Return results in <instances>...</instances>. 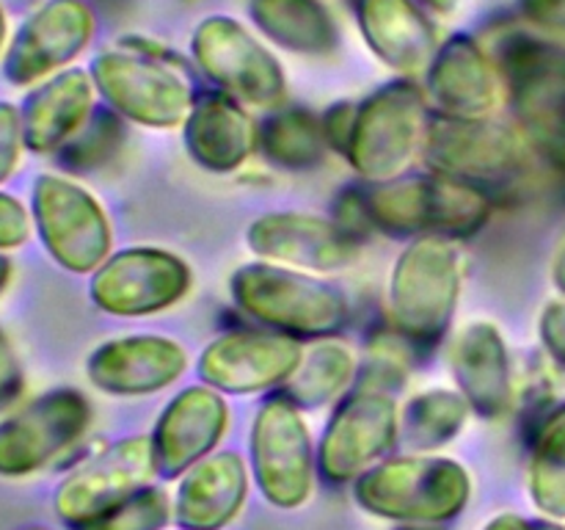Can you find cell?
Returning <instances> with one entry per match:
<instances>
[{
  "label": "cell",
  "mask_w": 565,
  "mask_h": 530,
  "mask_svg": "<svg viewBox=\"0 0 565 530\" xmlns=\"http://www.w3.org/2000/svg\"><path fill=\"white\" fill-rule=\"evenodd\" d=\"M469 495L467 469L439 456L390 458L353 480V497L364 511L408 524L447 522L467 508Z\"/></svg>",
  "instance_id": "cell-1"
},
{
  "label": "cell",
  "mask_w": 565,
  "mask_h": 530,
  "mask_svg": "<svg viewBox=\"0 0 565 530\" xmlns=\"http://www.w3.org/2000/svg\"><path fill=\"white\" fill-rule=\"evenodd\" d=\"M232 298L265 329L290 337H331L345 329L351 318L340 290L303 271L274 263L235 271Z\"/></svg>",
  "instance_id": "cell-2"
},
{
  "label": "cell",
  "mask_w": 565,
  "mask_h": 530,
  "mask_svg": "<svg viewBox=\"0 0 565 530\" xmlns=\"http://www.w3.org/2000/svg\"><path fill=\"white\" fill-rule=\"evenodd\" d=\"M373 224L392 235H441L458 241L486 226L491 202L475 182L447 174L401 177L367 193Z\"/></svg>",
  "instance_id": "cell-3"
},
{
  "label": "cell",
  "mask_w": 565,
  "mask_h": 530,
  "mask_svg": "<svg viewBox=\"0 0 565 530\" xmlns=\"http://www.w3.org/2000/svg\"><path fill=\"white\" fill-rule=\"evenodd\" d=\"M461 298V257L450 237L419 235L397 257L390 279V315L397 335L434 346Z\"/></svg>",
  "instance_id": "cell-4"
},
{
  "label": "cell",
  "mask_w": 565,
  "mask_h": 530,
  "mask_svg": "<svg viewBox=\"0 0 565 530\" xmlns=\"http://www.w3.org/2000/svg\"><path fill=\"white\" fill-rule=\"evenodd\" d=\"M425 97L414 83H386L353 110L345 144L348 163L359 177L384 186L401 180L423 152L428 114Z\"/></svg>",
  "instance_id": "cell-5"
},
{
  "label": "cell",
  "mask_w": 565,
  "mask_h": 530,
  "mask_svg": "<svg viewBox=\"0 0 565 530\" xmlns=\"http://www.w3.org/2000/svg\"><path fill=\"white\" fill-rule=\"evenodd\" d=\"M158 473L152 436H127L66 475L55 491V513L70 530H88L152 486Z\"/></svg>",
  "instance_id": "cell-6"
},
{
  "label": "cell",
  "mask_w": 565,
  "mask_h": 530,
  "mask_svg": "<svg viewBox=\"0 0 565 530\" xmlns=\"http://www.w3.org/2000/svg\"><path fill=\"white\" fill-rule=\"evenodd\" d=\"M33 219L47 252L72 274H92L110 254V221L103 204L66 177L33 182Z\"/></svg>",
  "instance_id": "cell-7"
},
{
  "label": "cell",
  "mask_w": 565,
  "mask_h": 530,
  "mask_svg": "<svg viewBox=\"0 0 565 530\" xmlns=\"http://www.w3.org/2000/svg\"><path fill=\"white\" fill-rule=\"evenodd\" d=\"M92 81L114 114L147 127H177L193 108L191 83L141 53L110 50L94 59Z\"/></svg>",
  "instance_id": "cell-8"
},
{
  "label": "cell",
  "mask_w": 565,
  "mask_h": 530,
  "mask_svg": "<svg viewBox=\"0 0 565 530\" xmlns=\"http://www.w3.org/2000/svg\"><path fill=\"white\" fill-rule=\"evenodd\" d=\"M252 467L265 500L276 508H298L312 497V439L290 398L276 395L259 406L252 425Z\"/></svg>",
  "instance_id": "cell-9"
},
{
  "label": "cell",
  "mask_w": 565,
  "mask_h": 530,
  "mask_svg": "<svg viewBox=\"0 0 565 530\" xmlns=\"http://www.w3.org/2000/svg\"><path fill=\"white\" fill-rule=\"evenodd\" d=\"M401 436V412L392 392L359 386L337 406L320 439L318 467L331 484H348L373 469Z\"/></svg>",
  "instance_id": "cell-10"
},
{
  "label": "cell",
  "mask_w": 565,
  "mask_h": 530,
  "mask_svg": "<svg viewBox=\"0 0 565 530\" xmlns=\"http://www.w3.org/2000/svg\"><path fill=\"white\" fill-rule=\"evenodd\" d=\"M193 59L237 103L276 108L287 94L279 61L232 17H207L193 31Z\"/></svg>",
  "instance_id": "cell-11"
},
{
  "label": "cell",
  "mask_w": 565,
  "mask_h": 530,
  "mask_svg": "<svg viewBox=\"0 0 565 530\" xmlns=\"http://www.w3.org/2000/svg\"><path fill=\"white\" fill-rule=\"evenodd\" d=\"M423 152L439 174L458 177L475 186L513 180L527 166L524 138L486 116L483 119L434 116L428 119Z\"/></svg>",
  "instance_id": "cell-12"
},
{
  "label": "cell",
  "mask_w": 565,
  "mask_h": 530,
  "mask_svg": "<svg viewBox=\"0 0 565 530\" xmlns=\"http://www.w3.org/2000/svg\"><path fill=\"white\" fill-rule=\"evenodd\" d=\"M92 423V406L75 390L36 398L0 423V475L22 478L39 473L66 447L75 445Z\"/></svg>",
  "instance_id": "cell-13"
},
{
  "label": "cell",
  "mask_w": 565,
  "mask_h": 530,
  "mask_svg": "<svg viewBox=\"0 0 565 530\" xmlns=\"http://www.w3.org/2000/svg\"><path fill=\"white\" fill-rule=\"evenodd\" d=\"M191 287L185 259L163 248H127L105 259L92 279V298L103 312L121 318L163 312Z\"/></svg>",
  "instance_id": "cell-14"
},
{
  "label": "cell",
  "mask_w": 565,
  "mask_h": 530,
  "mask_svg": "<svg viewBox=\"0 0 565 530\" xmlns=\"http://www.w3.org/2000/svg\"><path fill=\"white\" fill-rule=\"evenodd\" d=\"M497 70L524 132L563 125L565 44L530 33H513L502 42Z\"/></svg>",
  "instance_id": "cell-15"
},
{
  "label": "cell",
  "mask_w": 565,
  "mask_h": 530,
  "mask_svg": "<svg viewBox=\"0 0 565 530\" xmlns=\"http://www.w3.org/2000/svg\"><path fill=\"white\" fill-rule=\"evenodd\" d=\"M301 346L281 331H230L204 348L199 375L232 395H252L285 384L301 364Z\"/></svg>",
  "instance_id": "cell-16"
},
{
  "label": "cell",
  "mask_w": 565,
  "mask_h": 530,
  "mask_svg": "<svg viewBox=\"0 0 565 530\" xmlns=\"http://www.w3.org/2000/svg\"><path fill=\"white\" fill-rule=\"evenodd\" d=\"M248 248L263 263L285 265L303 274L342 271L356 257L359 243L337 226L334 219L312 213L259 215L246 232Z\"/></svg>",
  "instance_id": "cell-17"
},
{
  "label": "cell",
  "mask_w": 565,
  "mask_h": 530,
  "mask_svg": "<svg viewBox=\"0 0 565 530\" xmlns=\"http://www.w3.org/2000/svg\"><path fill=\"white\" fill-rule=\"evenodd\" d=\"M94 33V14L83 0H50L36 11L11 42L6 77L17 86H31L61 70L86 50Z\"/></svg>",
  "instance_id": "cell-18"
},
{
  "label": "cell",
  "mask_w": 565,
  "mask_h": 530,
  "mask_svg": "<svg viewBox=\"0 0 565 530\" xmlns=\"http://www.w3.org/2000/svg\"><path fill=\"white\" fill-rule=\"evenodd\" d=\"M230 406L215 386H188L160 414L152 434L158 473L182 478L193 464L207 458L226 434Z\"/></svg>",
  "instance_id": "cell-19"
},
{
  "label": "cell",
  "mask_w": 565,
  "mask_h": 530,
  "mask_svg": "<svg viewBox=\"0 0 565 530\" xmlns=\"http://www.w3.org/2000/svg\"><path fill=\"white\" fill-rule=\"evenodd\" d=\"M188 368L180 342L158 335H130L103 342L88 357V379L108 395H152L174 384Z\"/></svg>",
  "instance_id": "cell-20"
},
{
  "label": "cell",
  "mask_w": 565,
  "mask_h": 530,
  "mask_svg": "<svg viewBox=\"0 0 565 530\" xmlns=\"http://www.w3.org/2000/svg\"><path fill=\"white\" fill-rule=\"evenodd\" d=\"M502 77L475 39L456 36L428 64V92L445 116L483 119L500 103Z\"/></svg>",
  "instance_id": "cell-21"
},
{
  "label": "cell",
  "mask_w": 565,
  "mask_h": 530,
  "mask_svg": "<svg viewBox=\"0 0 565 530\" xmlns=\"http://www.w3.org/2000/svg\"><path fill=\"white\" fill-rule=\"evenodd\" d=\"M452 375L469 409L486 420H497L511 409L513 375L505 337L494 324L478 320L458 335L452 346Z\"/></svg>",
  "instance_id": "cell-22"
},
{
  "label": "cell",
  "mask_w": 565,
  "mask_h": 530,
  "mask_svg": "<svg viewBox=\"0 0 565 530\" xmlns=\"http://www.w3.org/2000/svg\"><path fill=\"white\" fill-rule=\"evenodd\" d=\"M248 495V469L237 453H215L193 464L174 497V522L180 530H224Z\"/></svg>",
  "instance_id": "cell-23"
},
{
  "label": "cell",
  "mask_w": 565,
  "mask_h": 530,
  "mask_svg": "<svg viewBox=\"0 0 565 530\" xmlns=\"http://www.w3.org/2000/svg\"><path fill=\"white\" fill-rule=\"evenodd\" d=\"M185 147L215 174L241 169L257 147V127L230 94H202L185 119Z\"/></svg>",
  "instance_id": "cell-24"
},
{
  "label": "cell",
  "mask_w": 565,
  "mask_h": 530,
  "mask_svg": "<svg viewBox=\"0 0 565 530\" xmlns=\"http://www.w3.org/2000/svg\"><path fill=\"white\" fill-rule=\"evenodd\" d=\"M94 110V81L81 70L55 75L28 97L22 108L25 147L39 155L58 152L83 130Z\"/></svg>",
  "instance_id": "cell-25"
},
{
  "label": "cell",
  "mask_w": 565,
  "mask_h": 530,
  "mask_svg": "<svg viewBox=\"0 0 565 530\" xmlns=\"http://www.w3.org/2000/svg\"><path fill=\"white\" fill-rule=\"evenodd\" d=\"M359 25L370 50L401 72L425 70L439 50L417 0H359Z\"/></svg>",
  "instance_id": "cell-26"
},
{
  "label": "cell",
  "mask_w": 565,
  "mask_h": 530,
  "mask_svg": "<svg viewBox=\"0 0 565 530\" xmlns=\"http://www.w3.org/2000/svg\"><path fill=\"white\" fill-rule=\"evenodd\" d=\"M252 17L270 42L292 53H329L340 39L320 0H252Z\"/></svg>",
  "instance_id": "cell-27"
},
{
  "label": "cell",
  "mask_w": 565,
  "mask_h": 530,
  "mask_svg": "<svg viewBox=\"0 0 565 530\" xmlns=\"http://www.w3.org/2000/svg\"><path fill=\"white\" fill-rule=\"evenodd\" d=\"M257 147L281 169H312L326 158L323 121L301 108H276L257 130Z\"/></svg>",
  "instance_id": "cell-28"
},
{
  "label": "cell",
  "mask_w": 565,
  "mask_h": 530,
  "mask_svg": "<svg viewBox=\"0 0 565 530\" xmlns=\"http://www.w3.org/2000/svg\"><path fill=\"white\" fill-rule=\"evenodd\" d=\"M356 375V357L337 340H323L301 357L296 373L285 381V398L298 409H318L348 390Z\"/></svg>",
  "instance_id": "cell-29"
},
{
  "label": "cell",
  "mask_w": 565,
  "mask_h": 530,
  "mask_svg": "<svg viewBox=\"0 0 565 530\" xmlns=\"http://www.w3.org/2000/svg\"><path fill=\"white\" fill-rule=\"evenodd\" d=\"M469 412L472 409L461 392H419L406 403L401 414V439L417 453L439 451L461 434Z\"/></svg>",
  "instance_id": "cell-30"
},
{
  "label": "cell",
  "mask_w": 565,
  "mask_h": 530,
  "mask_svg": "<svg viewBox=\"0 0 565 530\" xmlns=\"http://www.w3.org/2000/svg\"><path fill=\"white\" fill-rule=\"evenodd\" d=\"M530 497L550 519H565V403L552 409L530 453Z\"/></svg>",
  "instance_id": "cell-31"
},
{
  "label": "cell",
  "mask_w": 565,
  "mask_h": 530,
  "mask_svg": "<svg viewBox=\"0 0 565 530\" xmlns=\"http://www.w3.org/2000/svg\"><path fill=\"white\" fill-rule=\"evenodd\" d=\"M119 141L121 125L116 114H108V110L92 114V119L83 125V130L58 149L61 163L70 171H88L94 166L105 163L116 152Z\"/></svg>",
  "instance_id": "cell-32"
},
{
  "label": "cell",
  "mask_w": 565,
  "mask_h": 530,
  "mask_svg": "<svg viewBox=\"0 0 565 530\" xmlns=\"http://www.w3.org/2000/svg\"><path fill=\"white\" fill-rule=\"evenodd\" d=\"M171 517H174V508L169 506L166 491L158 486H147L88 530H163Z\"/></svg>",
  "instance_id": "cell-33"
},
{
  "label": "cell",
  "mask_w": 565,
  "mask_h": 530,
  "mask_svg": "<svg viewBox=\"0 0 565 530\" xmlns=\"http://www.w3.org/2000/svg\"><path fill=\"white\" fill-rule=\"evenodd\" d=\"M25 144L22 136V114L9 103H0V182L14 174L20 163V149Z\"/></svg>",
  "instance_id": "cell-34"
},
{
  "label": "cell",
  "mask_w": 565,
  "mask_h": 530,
  "mask_svg": "<svg viewBox=\"0 0 565 530\" xmlns=\"http://www.w3.org/2000/svg\"><path fill=\"white\" fill-rule=\"evenodd\" d=\"M522 14L541 33L565 44V0H522Z\"/></svg>",
  "instance_id": "cell-35"
},
{
  "label": "cell",
  "mask_w": 565,
  "mask_h": 530,
  "mask_svg": "<svg viewBox=\"0 0 565 530\" xmlns=\"http://www.w3.org/2000/svg\"><path fill=\"white\" fill-rule=\"evenodd\" d=\"M539 335L546 353L565 370V296L546 304L539 320Z\"/></svg>",
  "instance_id": "cell-36"
},
{
  "label": "cell",
  "mask_w": 565,
  "mask_h": 530,
  "mask_svg": "<svg viewBox=\"0 0 565 530\" xmlns=\"http://www.w3.org/2000/svg\"><path fill=\"white\" fill-rule=\"evenodd\" d=\"M31 235V219L28 210L17 202L14 197L0 193V252L3 248H17Z\"/></svg>",
  "instance_id": "cell-37"
},
{
  "label": "cell",
  "mask_w": 565,
  "mask_h": 530,
  "mask_svg": "<svg viewBox=\"0 0 565 530\" xmlns=\"http://www.w3.org/2000/svg\"><path fill=\"white\" fill-rule=\"evenodd\" d=\"M22 392V368L14 357V348L0 331V409L11 406Z\"/></svg>",
  "instance_id": "cell-38"
},
{
  "label": "cell",
  "mask_w": 565,
  "mask_h": 530,
  "mask_svg": "<svg viewBox=\"0 0 565 530\" xmlns=\"http://www.w3.org/2000/svg\"><path fill=\"white\" fill-rule=\"evenodd\" d=\"M527 138L539 149V155H544L546 163L555 169V174L565 180V121L563 125L546 127V130L527 132Z\"/></svg>",
  "instance_id": "cell-39"
},
{
  "label": "cell",
  "mask_w": 565,
  "mask_h": 530,
  "mask_svg": "<svg viewBox=\"0 0 565 530\" xmlns=\"http://www.w3.org/2000/svg\"><path fill=\"white\" fill-rule=\"evenodd\" d=\"M486 530H539L535 522H527L524 517H516V513H500V517L491 519L486 524Z\"/></svg>",
  "instance_id": "cell-40"
},
{
  "label": "cell",
  "mask_w": 565,
  "mask_h": 530,
  "mask_svg": "<svg viewBox=\"0 0 565 530\" xmlns=\"http://www.w3.org/2000/svg\"><path fill=\"white\" fill-rule=\"evenodd\" d=\"M552 282H555L557 290L565 296V235H563L561 246H557L555 259H552Z\"/></svg>",
  "instance_id": "cell-41"
},
{
  "label": "cell",
  "mask_w": 565,
  "mask_h": 530,
  "mask_svg": "<svg viewBox=\"0 0 565 530\" xmlns=\"http://www.w3.org/2000/svg\"><path fill=\"white\" fill-rule=\"evenodd\" d=\"M9 279H11V263L3 257V254H0V293L6 290Z\"/></svg>",
  "instance_id": "cell-42"
},
{
  "label": "cell",
  "mask_w": 565,
  "mask_h": 530,
  "mask_svg": "<svg viewBox=\"0 0 565 530\" xmlns=\"http://www.w3.org/2000/svg\"><path fill=\"white\" fill-rule=\"evenodd\" d=\"M425 6H430V9L436 11H450L452 9V0H423Z\"/></svg>",
  "instance_id": "cell-43"
},
{
  "label": "cell",
  "mask_w": 565,
  "mask_h": 530,
  "mask_svg": "<svg viewBox=\"0 0 565 530\" xmlns=\"http://www.w3.org/2000/svg\"><path fill=\"white\" fill-rule=\"evenodd\" d=\"M3 44H6V17L3 11H0V50H3Z\"/></svg>",
  "instance_id": "cell-44"
},
{
  "label": "cell",
  "mask_w": 565,
  "mask_h": 530,
  "mask_svg": "<svg viewBox=\"0 0 565 530\" xmlns=\"http://www.w3.org/2000/svg\"><path fill=\"white\" fill-rule=\"evenodd\" d=\"M22 530H47V528H22Z\"/></svg>",
  "instance_id": "cell-45"
},
{
  "label": "cell",
  "mask_w": 565,
  "mask_h": 530,
  "mask_svg": "<svg viewBox=\"0 0 565 530\" xmlns=\"http://www.w3.org/2000/svg\"><path fill=\"white\" fill-rule=\"evenodd\" d=\"M356 3H359V0H356Z\"/></svg>",
  "instance_id": "cell-46"
}]
</instances>
